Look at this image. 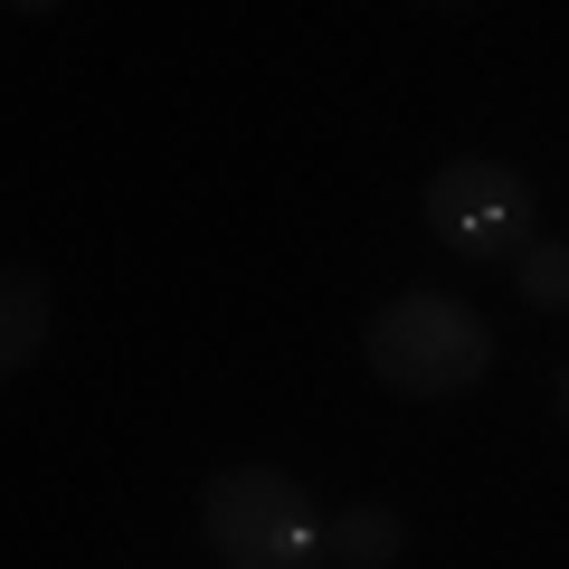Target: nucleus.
Here are the masks:
<instances>
[{
  "label": "nucleus",
  "instance_id": "3",
  "mask_svg": "<svg viewBox=\"0 0 569 569\" xmlns=\"http://www.w3.org/2000/svg\"><path fill=\"white\" fill-rule=\"evenodd\" d=\"M427 238L447 247V257H475V266H493V257H522L531 238H541V200H531V181L512 162H493V152H466V162H447L437 181H427Z\"/></svg>",
  "mask_w": 569,
  "mask_h": 569
},
{
  "label": "nucleus",
  "instance_id": "4",
  "mask_svg": "<svg viewBox=\"0 0 569 569\" xmlns=\"http://www.w3.org/2000/svg\"><path fill=\"white\" fill-rule=\"evenodd\" d=\"M39 351H48V276L10 257L0 266V380H20Z\"/></svg>",
  "mask_w": 569,
  "mask_h": 569
},
{
  "label": "nucleus",
  "instance_id": "6",
  "mask_svg": "<svg viewBox=\"0 0 569 569\" xmlns=\"http://www.w3.org/2000/svg\"><path fill=\"white\" fill-rule=\"evenodd\" d=\"M512 284H522L531 313H569V238H531L512 257Z\"/></svg>",
  "mask_w": 569,
  "mask_h": 569
},
{
  "label": "nucleus",
  "instance_id": "1",
  "mask_svg": "<svg viewBox=\"0 0 569 569\" xmlns=\"http://www.w3.org/2000/svg\"><path fill=\"white\" fill-rule=\"evenodd\" d=\"M361 361L399 399H466L493 370V323L456 295H389L361 323Z\"/></svg>",
  "mask_w": 569,
  "mask_h": 569
},
{
  "label": "nucleus",
  "instance_id": "5",
  "mask_svg": "<svg viewBox=\"0 0 569 569\" xmlns=\"http://www.w3.org/2000/svg\"><path fill=\"white\" fill-rule=\"evenodd\" d=\"M323 550H332V569H399L408 522H399V503H342L323 522Z\"/></svg>",
  "mask_w": 569,
  "mask_h": 569
},
{
  "label": "nucleus",
  "instance_id": "2",
  "mask_svg": "<svg viewBox=\"0 0 569 569\" xmlns=\"http://www.w3.org/2000/svg\"><path fill=\"white\" fill-rule=\"evenodd\" d=\"M200 541L228 569H323V522L284 466H219L200 485Z\"/></svg>",
  "mask_w": 569,
  "mask_h": 569
},
{
  "label": "nucleus",
  "instance_id": "7",
  "mask_svg": "<svg viewBox=\"0 0 569 569\" xmlns=\"http://www.w3.org/2000/svg\"><path fill=\"white\" fill-rule=\"evenodd\" d=\"M560 418H569V370H560Z\"/></svg>",
  "mask_w": 569,
  "mask_h": 569
}]
</instances>
